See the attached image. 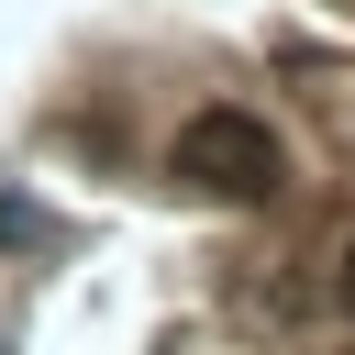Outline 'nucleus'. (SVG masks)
<instances>
[{
	"label": "nucleus",
	"instance_id": "f03ea898",
	"mask_svg": "<svg viewBox=\"0 0 355 355\" xmlns=\"http://www.w3.org/2000/svg\"><path fill=\"white\" fill-rule=\"evenodd\" d=\"M344 300H355V255H344Z\"/></svg>",
	"mask_w": 355,
	"mask_h": 355
},
{
	"label": "nucleus",
	"instance_id": "f257e3e1",
	"mask_svg": "<svg viewBox=\"0 0 355 355\" xmlns=\"http://www.w3.org/2000/svg\"><path fill=\"white\" fill-rule=\"evenodd\" d=\"M166 166L189 189H211V200H277L288 189V155H277V133L255 111H189L178 144H166Z\"/></svg>",
	"mask_w": 355,
	"mask_h": 355
}]
</instances>
